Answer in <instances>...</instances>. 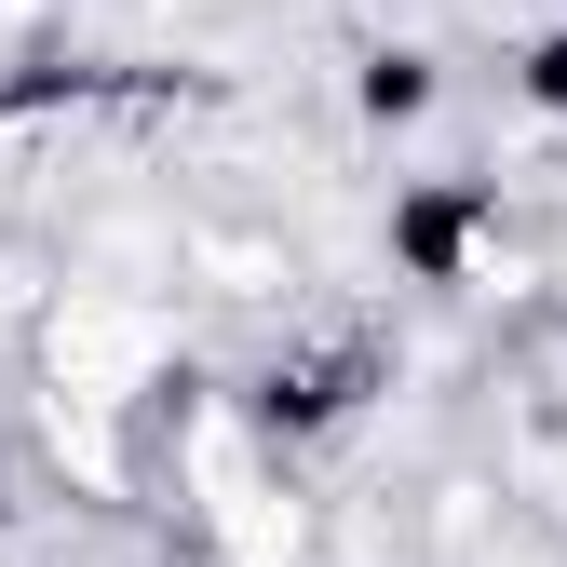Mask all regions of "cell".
<instances>
[{
  "mask_svg": "<svg viewBox=\"0 0 567 567\" xmlns=\"http://www.w3.org/2000/svg\"><path fill=\"white\" fill-rule=\"evenodd\" d=\"M392 244H405L419 270H460V244H473V203H460V189H419L405 217H392Z\"/></svg>",
  "mask_w": 567,
  "mask_h": 567,
  "instance_id": "cell-1",
  "label": "cell"
},
{
  "mask_svg": "<svg viewBox=\"0 0 567 567\" xmlns=\"http://www.w3.org/2000/svg\"><path fill=\"white\" fill-rule=\"evenodd\" d=\"M527 95H540V109H567V41H554V54L527 68Z\"/></svg>",
  "mask_w": 567,
  "mask_h": 567,
  "instance_id": "cell-3",
  "label": "cell"
},
{
  "mask_svg": "<svg viewBox=\"0 0 567 567\" xmlns=\"http://www.w3.org/2000/svg\"><path fill=\"white\" fill-rule=\"evenodd\" d=\"M419 109H433V68H419V54H379L365 68V122H419Z\"/></svg>",
  "mask_w": 567,
  "mask_h": 567,
  "instance_id": "cell-2",
  "label": "cell"
}]
</instances>
